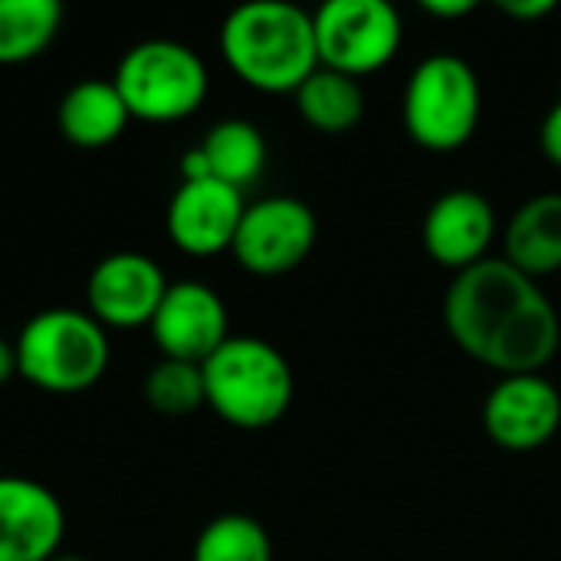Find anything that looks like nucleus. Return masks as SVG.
<instances>
[{"mask_svg": "<svg viewBox=\"0 0 561 561\" xmlns=\"http://www.w3.org/2000/svg\"><path fill=\"white\" fill-rule=\"evenodd\" d=\"M421 237L434 263L454 273L470 270L496 240V210L480 191L454 187L427 207Z\"/></svg>", "mask_w": 561, "mask_h": 561, "instance_id": "obj_14", "label": "nucleus"}, {"mask_svg": "<svg viewBox=\"0 0 561 561\" xmlns=\"http://www.w3.org/2000/svg\"><path fill=\"white\" fill-rule=\"evenodd\" d=\"M319 66L352 79L385 69L401 43L404 23L391 0H325L312 13Z\"/></svg>", "mask_w": 561, "mask_h": 561, "instance_id": "obj_7", "label": "nucleus"}, {"mask_svg": "<svg viewBox=\"0 0 561 561\" xmlns=\"http://www.w3.org/2000/svg\"><path fill=\"white\" fill-rule=\"evenodd\" d=\"M13 375H16V352H13V345L0 335V388H3Z\"/></svg>", "mask_w": 561, "mask_h": 561, "instance_id": "obj_26", "label": "nucleus"}, {"mask_svg": "<svg viewBox=\"0 0 561 561\" xmlns=\"http://www.w3.org/2000/svg\"><path fill=\"white\" fill-rule=\"evenodd\" d=\"M191 561H273V542L253 516L227 513L201 529Z\"/></svg>", "mask_w": 561, "mask_h": 561, "instance_id": "obj_20", "label": "nucleus"}, {"mask_svg": "<svg viewBox=\"0 0 561 561\" xmlns=\"http://www.w3.org/2000/svg\"><path fill=\"white\" fill-rule=\"evenodd\" d=\"M421 10L437 20H460L477 10V0H421Z\"/></svg>", "mask_w": 561, "mask_h": 561, "instance_id": "obj_24", "label": "nucleus"}, {"mask_svg": "<svg viewBox=\"0 0 561 561\" xmlns=\"http://www.w3.org/2000/svg\"><path fill=\"white\" fill-rule=\"evenodd\" d=\"M62 26L59 0H0V66L43 56Z\"/></svg>", "mask_w": 561, "mask_h": 561, "instance_id": "obj_19", "label": "nucleus"}, {"mask_svg": "<svg viewBox=\"0 0 561 561\" xmlns=\"http://www.w3.org/2000/svg\"><path fill=\"white\" fill-rule=\"evenodd\" d=\"M207 408L240 431H266L293 404L296 378L283 352L256 335H230L204 365Z\"/></svg>", "mask_w": 561, "mask_h": 561, "instance_id": "obj_3", "label": "nucleus"}, {"mask_svg": "<svg viewBox=\"0 0 561 561\" xmlns=\"http://www.w3.org/2000/svg\"><path fill=\"white\" fill-rule=\"evenodd\" d=\"M296 112L322 135H345L365 115V92L358 79L319 66L296 92Z\"/></svg>", "mask_w": 561, "mask_h": 561, "instance_id": "obj_17", "label": "nucleus"}, {"mask_svg": "<svg viewBox=\"0 0 561 561\" xmlns=\"http://www.w3.org/2000/svg\"><path fill=\"white\" fill-rule=\"evenodd\" d=\"M16 375L49 394L89 391L108 368V335L82 309L36 312L13 342Z\"/></svg>", "mask_w": 561, "mask_h": 561, "instance_id": "obj_4", "label": "nucleus"}, {"mask_svg": "<svg viewBox=\"0 0 561 561\" xmlns=\"http://www.w3.org/2000/svg\"><path fill=\"white\" fill-rule=\"evenodd\" d=\"M164 293L168 279L161 266L145 253L125 250L92 266L85 283V312L102 329H141L151 325Z\"/></svg>", "mask_w": 561, "mask_h": 561, "instance_id": "obj_11", "label": "nucleus"}, {"mask_svg": "<svg viewBox=\"0 0 561 561\" xmlns=\"http://www.w3.org/2000/svg\"><path fill=\"white\" fill-rule=\"evenodd\" d=\"M561 427V391L546 375H506L483 401L486 437L510 454L546 447Z\"/></svg>", "mask_w": 561, "mask_h": 561, "instance_id": "obj_9", "label": "nucleus"}, {"mask_svg": "<svg viewBox=\"0 0 561 561\" xmlns=\"http://www.w3.org/2000/svg\"><path fill=\"white\" fill-rule=\"evenodd\" d=\"M483 115V89L473 66L457 53H431L421 59L401 95L408 135L427 151L463 148Z\"/></svg>", "mask_w": 561, "mask_h": 561, "instance_id": "obj_5", "label": "nucleus"}, {"mask_svg": "<svg viewBox=\"0 0 561 561\" xmlns=\"http://www.w3.org/2000/svg\"><path fill=\"white\" fill-rule=\"evenodd\" d=\"M66 536L56 493L26 477H0V561H53Z\"/></svg>", "mask_w": 561, "mask_h": 561, "instance_id": "obj_13", "label": "nucleus"}, {"mask_svg": "<svg viewBox=\"0 0 561 561\" xmlns=\"http://www.w3.org/2000/svg\"><path fill=\"white\" fill-rule=\"evenodd\" d=\"M204 178H210V168H207V158L201 154V148L184 151V158H181V181H204Z\"/></svg>", "mask_w": 561, "mask_h": 561, "instance_id": "obj_25", "label": "nucleus"}, {"mask_svg": "<svg viewBox=\"0 0 561 561\" xmlns=\"http://www.w3.org/2000/svg\"><path fill=\"white\" fill-rule=\"evenodd\" d=\"M319 220L312 207L289 194L247 204L230 253L253 276H283L306 263L316 247Z\"/></svg>", "mask_w": 561, "mask_h": 561, "instance_id": "obj_8", "label": "nucleus"}, {"mask_svg": "<svg viewBox=\"0 0 561 561\" xmlns=\"http://www.w3.org/2000/svg\"><path fill=\"white\" fill-rule=\"evenodd\" d=\"M539 145H542V154L561 168V99L549 108L546 122H542V131H539Z\"/></svg>", "mask_w": 561, "mask_h": 561, "instance_id": "obj_22", "label": "nucleus"}, {"mask_svg": "<svg viewBox=\"0 0 561 561\" xmlns=\"http://www.w3.org/2000/svg\"><path fill=\"white\" fill-rule=\"evenodd\" d=\"M220 56L256 92H296L319 69L312 13L289 0H250L227 13Z\"/></svg>", "mask_w": 561, "mask_h": 561, "instance_id": "obj_2", "label": "nucleus"}, {"mask_svg": "<svg viewBox=\"0 0 561 561\" xmlns=\"http://www.w3.org/2000/svg\"><path fill=\"white\" fill-rule=\"evenodd\" d=\"M444 325L460 352L506 375H542L561 345V319L539 279L506 256H486L454 273L444 296Z\"/></svg>", "mask_w": 561, "mask_h": 561, "instance_id": "obj_1", "label": "nucleus"}, {"mask_svg": "<svg viewBox=\"0 0 561 561\" xmlns=\"http://www.w3.org/2000/svg\"><path fill=\"white\" fill-rule=\"evenodd\" d=\"M59 131L76 148H105L122 138L128 125V108L115 82L82 79L59 102Z\"/></svg>", "mask_w": 561, "mask_h": 561, "instance_id": "obj_16", "label": "nucleus"}, {"mask_svg": "<svg viewBox=\"0 0 561 561\" xmlns=\"http://www.w3.org/2000/svg\"><path fill=\"white\" fill-rule=\"evenodd\" d=\"M197 148L207 158L210 178H217L237 191L250 187L266 168V138L247 118L217 122Z\"/></svg>", "mask_w": 561, "mask_h": 561, "instance_id": "obj_18", "label": "nucleus"}, {"mask_svg": "<svg viewBox=\"0 0 561 561\" xmlns=\"http://www.w3.org/2000/svg\"><path fill=\"white\" fill-rule=\"evenodd\" d=\"M556 0H496V10L513 20H542L556 13Z\"/></svg>", "mask_w": 561, "mask_h": 561, "instance_id": "obj_23", "label": "nucleus"}, {"mask_svg": "<svg viewBox=\"0 0 561 561\" xmlns=\"http://www.w3.org/2000/svg\"><path fill=\"white\" fill-rule=\"evenodd\" d=\"M131 118L168 125L194 115L207 92L210 76L204 59L178 39L135 43L112 76Z\"/></svg>", "mask_w": 561, "mask_h": 561, "instance_id": "obj_6", "label": "nucleus"}, {"mask_svg": "<svg viewBox=\"0 0 561 561\" xmlns=\"http://www.w3.org/2000/svg\"><path fill=\"white\" fill-rule=\"evenodd\" d=\"M148 329L161 358L191 365H204L230 339L224 299L197 279L168 283V293Z\"/></svg>", "mask_w": 561, "mask_h": 561, "instance_id": "obj_10", "label": "nucleus"}, {"mask_svg": "<svg viewBox=\"0 0 561 561\" xmlns=\"http://www.w3.org/2000/svg\"><path fill=\"white\" fill-rule=\"evenodd\" d=\"M53 561H85V559H76V556H56Z\"/></svg>", "mask_w": 561, "mask_h": 561, "instance_id": "obj_27", "label": "nucleus"}, {"mask_svg": "<svg viewBox=\"0 0 561 561\" xmlns=\"http://www.w3.org/2000/svg\"><path fill=\"white\" fill-rule=\"evenodd\" d=\"M247 201L243 191L204 178V181H181L174 191L164 227L171 243L187 256H217L233 247L237 227L243 220Z\"/></svg>", "mask_w": 561, "mask_h": 561, "instance_id": "obj_12", "label": "nucleus"}, {"mask_svg": "<svg viewBox=\"0 0 561 561\" xmlns=\"http://www.w3.org/2000/svg\"><path fill=\"white\" fill-rule=\"evenodd\" d=\"M506 260L533 276H552L561 270V194H536L529 197L506 224L503 233Z\"/></svg>", "mask_w": 561, "mask_h": 561, "instance_id": "obj_15", "label": "nucleus"}, {"mask_svg": "<svg viewBox=\"0 0 561 561\" xmlns=\"http://www.w3.org/2000/svg\"><path fill=\"white\" fill-rule=\"evenodd\" d=\"M145 401L168 417H184V414L197 411L201 404H207L201 365L161 358L145 375Z\"/></svg>", "mask_w": 561, "mask_h": 561, "instance_id": "obj_21", "label": "nucleus"}]
</instances>
